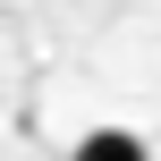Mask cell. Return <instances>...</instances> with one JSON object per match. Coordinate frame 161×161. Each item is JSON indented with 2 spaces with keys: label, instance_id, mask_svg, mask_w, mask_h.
I'll return each mask as SVG.
<instances>
[{
  "label": "cell",
  "instance_id": "obj_1",
  "mask_svg": "<svg viewBox=\"0 0 161 161\" xmlns=\"http://www.w3.org/2000/svg\"><path fill=\"white\" fill-rule=\"evenodd\" d=\"M136 153H144V136H127V127H93L76 144V161H136Z\"/></svg>",
  "mask_w": 161,
  "mask_h": 161
}]
</instances>
